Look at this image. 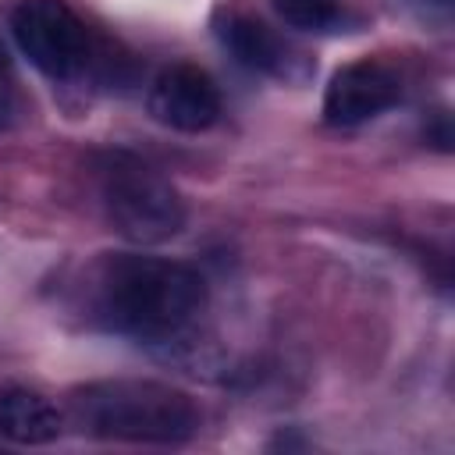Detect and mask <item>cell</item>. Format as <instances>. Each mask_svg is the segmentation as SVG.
Instances as JSON below:
<instances>
[{
  "instance_id": "obj_1",
  "label": "cell",
  "mask_w": 455,
  "mask_h": 455,
  "mask_svg": "<svg viewBox=\"0 0 455 455\" xmlns=\"http://www.w3.org/2000/svg\"><path fill=\"white\" fill-rule=\"evenodd\" d=\"M206 281L196 267L156 256H107L96 267V316L149 345H174L206 309Z\"/></svg>"
},
{
  "instance_id": "obj_2",
  "label": "cell",
  "mask_w": 455,
  "mask_h": 455,
  "mask_svg": "<svg viewBox=\"0 0 455 455\" xmlns=\"http://www.w3.org/2000/svg\"><path fill=\"white\" fill-rule=\"evenodd\" d=\"M68 416L89 437L132 444H181L199 430V409L185 391L132 377L75 387Z\"/></svg>"
},
{
  "instance_id": "obj_3",
  "label": "cell",
  "mask_w": 455,
  "mask_h": 455,
  "mask_svg": "<svg viewBox=\"0 0 455 455\" xmlns=\"http://www.w3.org/2000/svg\"><path fill=\"white\" fill-rule=\"evenodd\" d=\"M100 188L114 231L135 245L167 242L185 228L178 188L132 153H107L100 160Z\"/></svg>"
},
{
  "instance_id": "obj_4",
  "label": "cell",
  "mask_w": 455,
  "mask_h": 455,
  "mask_svg": "<svg viewBox=\"0 0 455 455\" xmlns=\"http://www.w3.org/2000/svg\"><path fill=\"white\" fill-rule=\"evenodd\" d=\"M7 25L18 50L50 78H75L89 60V28L68 0H14Z\"/></svg>"
},
{
  "instance_id": "obj_5",
  "label": "cell",
  "mask_w": 455,
  "mask_h": 455,
  "mask_svg": "<svg viewBox=\"0 0 455 455\" xmlns=\"http://www.w3.org/2000/svg\"><path fill=\"white\" fill-rule=\"evenodd\" d=\"M402 100V78L384 60L363 57L338 68L323 92V121L334 128H355L373 121Z\"/></svg>"
},
{
  "instance_id": "obj_6",
  "label": "cell",
  "mask_w": 455,
  "mask_h": 455,
  "mask_svg": "<svg viewBox=\"0 0 455 455\" xmlns=\"http://www.w3.org/2000/svg\"><path fill=\"white\" fill-rule=\"evenodd\" d=\"M149 114L174 132H206L220 117L217 82L196 64H171L149 89Z\"/></svg>"
},
{
  "instance_id": "obj_7",
  "label": "cell",
  "mask_w": 455,
  "mask_h": 455,
  "mask_svg": "<svg viewBox=\"0 0 455 455\" xmlns=\"http://www.w3.org/2000/svg\"><path fill=\"white\" fill-rule=\"evenodd\" d=\"M217 36L242 68L263 71V75H288V60H291L288 46L267 21L245 11H228L217 25Z\"/></svg>"
},
{
  "instance_id": "obj_8",
  "label": "cell",
  "mask_w": 455,
  "mask_h": 455,
  "mask_svg": "<svg viewBox=\"0 0 455 455\" xmlns=\"http://www.w3.org/2000/svg\"><path fill=\"white\" fill-rule=\"evenodd\" d=\"M64 430L60 409L32 387L0 391V437L14 444H50Z\"/></svg>"
},
{
  "instance_id": "obj_9",
  "label": "cell",
  "mask_w": 455,
  "mask_h": 455,
  "mask_svg": "<svg viewBox=\"0 0 455 455\" xmlns=\"http://www.w3.org/2000/svg\"><path fill=\"white\" fill-rule=\"evenodd\" d=\"M274 11L291 25L306 32L331 28L341 14V0H274Z\"/></svg>"
},
{
  "instance_id": "obj_10",
  "label": "cell",
  "mask_w": 455,
  "mask_h": 455,
  "mask_svg": "<svg viewBox=\"0 0 455 455\" xmlns=\"http://www.w3.org/2000/svg\"><path fill=\"white\" fill-rule=\"evenodd\" d=\"M18 114V103H14V89L7 82V53L0 46V128H7Z\"/></svg>"
}]
</instances>
